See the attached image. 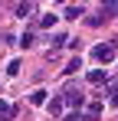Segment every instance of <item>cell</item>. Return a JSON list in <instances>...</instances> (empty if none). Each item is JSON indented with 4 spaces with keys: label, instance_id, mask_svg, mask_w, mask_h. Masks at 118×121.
I'll return each mask as SVG.
<instances>
[{
    "label": "cell",
    "instance_id": "6da1fadb",
    "mask_svg": "<svg viewBox=\"0 0 118 121\" xmlns=\"http://www.w3.org/2000/svg\"><path fill=\"white\" fill-rule=\"evenodd\" d=\"M92 56H95L98 62H112V59H115V46H112V43H105V46H95V49H92Z\"/></svg>",
    "mask_w": 118,
    "mask_h": 121
},
{
    "label": "cell",
    "instance_id": "7a4b0ae2",
    "mask_svg": "<svg viewBox=\"0 0 118 121\" xmlns=\"http://www.w3.org/2000/svg\"><path fill=\"white\" fill-rule=\"evenodd\" d=\"M62 105H69L72 111H79V108L85 105V95H82V92H66V95H62Z\"/></svg>",
    "mask_w": 118,
    "mask_h": 121
},
{
    "label": "cell",
    "instance_id": "3957f363",
    "mask_svg": "<svg viewBox=\"0 0 118 121\" xmlns=\"http://www.w3.org/2000/svg\"><path fill=\"white\" fill-rule=\"evenodd\" d=\"M13 115H17V108H13L10 101H0V121H10Z\"/></svg>",
    "mask_w": 118,
    "mask_h": 121
},
{
    "label": "cell",
    "instance_id": "277c9868",
    "mask_svg": "<svg viewBox=\"0 0 118 121\" xmlns=\"http://www.w3.org/2000/svg\"><path fill=\"white\" fill-rule=\"evenodd\" d=\"M89 82H92V85H102V82H108L105 69H92V72H89Z\"/></svg>",
    "mask_w": 118,
    "mask_h": 121
},
{
    "label": "cell",
    "instance_id": "5b68a950",
    "mask_svg": "<svg viewBox=\"0 0 118 121\" xmlns=\"http://www.w3.org/2000/svg\"><path fill=\"white\" fill-rule=\"evenodd\" d=\"M85 118H102V101H92L85 108Z\"/></svg>",
    "mask_w": 118,
    "mask_h": 121
},
{
    "label": "cell",
    "instance_id": "8992f818",
    "mask_svg": "<svg viewBox=\"0 0 118 121\" xmlns=\"http://www.w3.org/2000/svg\"><path fill=\"white\" fill-rule=\"evenodd\" d=\"M46 95H49L46 88H36V92L30 95V101H33V105H46Z\"/></svg>",
    "mask_w": 118,
    "mask_h": 121
},
{
    "label": "cell",
    "instance_id": "52a82bcc",
    "mask_svg": "<svg viewBox=\"0 0 118 121\" xmlns=\"http://www.w3.org/2000/svg\"><path fill=\"white\" fill-rule=\"evenodd\" d=\"M79 69H82V62H79V56H76V59L66 62V69H62V72H66V75H72V72H79Z\"/></svg>",
    "mask_w": 118,
    "mask_h": 121
},
{
    "label": "cell",
    "instance_id": "ba28073f",
    "mask_svg": "<svg viewBox=\"0 0 118 121\" xmlns=\"http://www.w3.org/2000/svg\"><path fill=\"white\" fill-rule=\"evenodd\" d=\"M62 111V98H49V115H59Z\"/></svg>",
    "mask_w": 118,
    "mask_h": 121
},
{
    "label": "cell",
    "instance_id": "9c48e42d",
    "mask_svg": "<svg viewBox=\"0 0 118 121\" xmlns=\"http://www.w3.org/2000/svg\"><path fill=\"white\" fill-rule=\"evenodd\" d=\"M59 46H69V36H62V33H56V36H53V49H59Z\"/></svg>",
    "mask_w": 118,
    "mask_h": 121
},
{
    "label": "cell",
    "instance_id": "30bf717a",
    "mask_svg": "<svg viewBox=\"0 0 118 121\" xmlns=\"http://www.w3.org/2000/svg\"><path fill=\"white\" fill-rule=\"evenodd\" d=\"M56 20H59V17H53V13H46V17H39V26H46V30H49V26H53Z\"/></svg>",
    "mask_w": 118,
    "mask_h": 121
},
{
    "label": "cell",
    "instance_id": "8fae6325",
    "mask_svg": "<svg viewBox=\"0 0 118 121\" xmlns=\"http://www.w3.org/2000/svg\"><path fill=\"white\" fill-rule=\"evenodd\" d=\"M66 17H69V20H76V17H82V7H66Z\"/></svg>",
    "mask_w": 118,
    "mask_h": 121
},
{
    "label": "cell",
    "instance_id": "7c38bea8",
    "mask_svg": "<svg viewBox=\"0 0 118 121\" xmlns=\"http://www.w3.org/2000/svg\"><path fill=\"white\" fill-rule=\"evenodd\" d=\"M30 10H33V3H20V7H17V17H26Z\"/></svg>",
    "mask_w": 118,
    "mask_h": 121
},
{
    "label": "cell",
    "instance_id": "4fadbf2b",
    "mask_svg": "<svg viewBox=\"0 0 118 121\" xmlns=\"http://www.w3.org/2000/svg\"><path fill=\"white\" fill-rule=\"evenodd\" d=\"M20 46H23V49H30V46H33V33H23V39H20Z\"/></svg>",
    "mask_w": 118,
    "mask_h": 121
},
{
    "label": "cell",
    "instance_id": "5bb4252c",
    "mask_svg": "<svg viewBox=\"0 0 118 121\" xmlns=\"http://www.w3.org/2000/svg\"><path fill=\"white\" fill-rule=\"evenodd\" d=\"M66 121H82V115H79V111H72V115H66Z\"/></svg>",
    "mask_w": 118,
    "mask_h": 121
},
{
    "label": "cell",
    "instance_id": "9a60e30c",
    "mask_svg": "<svg viewBox=\"0 0 118 121\" xmlns=\"http://www.w3.org/2000/svg\"><path fill=\"white\" fill-rule=\"evenodd\" d=\"M112 105H118V88H112Z\"/></svg>",
    "mask_w": 118,
    "mask_h": 121
}]
</instances>
